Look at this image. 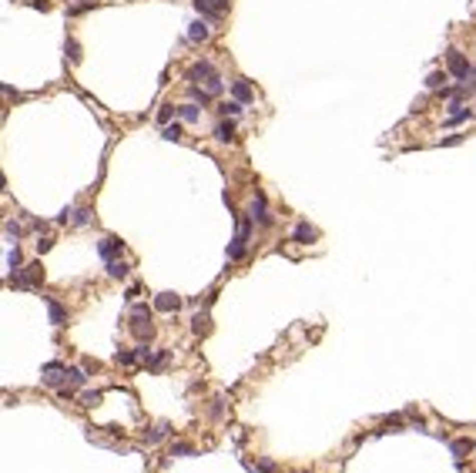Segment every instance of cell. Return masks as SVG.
I'll list each match as a JSON object with an SVG mask.
<instances>
[{"label": "cell", "mask_w": 476, "mask_h": 473, "mask_svg": "<svg viewBox=\"0 0 476 473\" xmlns=\"http://www.w3.org/2000/svg\"><path fill=\"white\" fill-rule=\"evenodd\" d=\"M131 322H134V336L144 339V336H151V312H148V305H134V312H131Z\"/></svg>", "instance_id": "6da1fadb"}, {"label": "cell", "mask_w": 476, "mask_h": 473, "mask_svg": "<svg viewBox=\"0 0 476 473\" xmlns=\"http://www.w3.org/2000/svg\"><path fill=\"white\" fill-rule=\"evenodd\" d=\"M248 235H252V222H248V218H242V222H238V232H235V242H232V248H228V259H238V255L245 252Z\"/></svg>", "instance_id": "7a4b0ae2"}, {"label": "cell", "mask_w": 476, "mask_h": 473, "mask_svg": "<svg viewBox=\"0 0 476 473\" xmlns=\"http://www.w3.org/2000/svg\"><path fill=\"white\" fill-rule=\"evenodd\" d=\"M37 282H44V269H41V265H27L24 275H14L11 279V285L14 289H31V285H37Z\"/></svg>", "instance_id": "3957f363"}, {"label": "cell", "mask_w": 476, "mask_h": 473, "mask_svg": "<svg viewBox=\"0 0 476 473\" xmlns=\"http://www.w3.org/2000/svg\"><path fill=\"white\" fill-rule=\"evenodd\" d=\"M449 74H453L456 81H469L473 78V71H469V64H466V57L459 54V51H449Z\"/></svg>", "instance_id": "277c9868"}, {"label": "cell", "mask_w": 476, "mask_h": 473, "mask_svg": "<svg viewBox=\"0 0 476 473\" xmlns=\"http://www.w3.org/2000/svg\"><path fill=\"white\" fill-rule=\"evenodd\" d=\"M185 78H188V84H198L201 78H205V84H208V81L215 78V64H211V61H198V64H191V68H188Z\"/></svg>", "instance_id": "5b68a950"}, {"label": "cell", "mask_w": 476, "mask_h": 473, "mask_svg": "<svg viewBox=\"0 0 476 473\" xmlns=\"http://www.w3.org/2000/svg\"><path fill=\"white\" fill-rule=\"evenodd\" d=\"M248 218L258 222V225H272V215H268V208H265V195H255L252 208H248Z\"/></svg>", "instance_id": "8992f818"}, {"label": "cell", "mask_w": 476, "mask_h": 473, "mask_svg": "<svg viewBox=\"0 0 476 473\" xmlns=\"http://www.w3.org/2000/svg\"><path fill=\"white\" fill-rule=\"evenodd\" d=\"M178 305H181V299L175 292H161L155 299V309H161V312H178Z\"/></svg>", "instance_id": "52a82bcc"}, {"label": "cell", "mask_w": 476, "mask_h": 473, "mask_svg": "<svg viewBox=\"0 0 476 473\" xmlns=\"http://www.w3.org/2000/svg\"><path fill=\"white\" fill-rule=\"evenodd\" d=\"M232 94H235V101H242V104H248V101L255 98V94H252V88H248V81H245V78L232 81Z\"/></svg>", "instance_id": "ba28073f"}, {"label": "cell", "mask_w": 476, "mask_h": 473, "mask_svg": "<svg viewBox=\"0 0 476 473\" xmlns=\"http://www.w3.org/2000/svg\"><path fill=\"white\" fill-rule=\"evenodd\" d=\"M118 252H121V242H118V238H101V245H98V255H101V259L111 262Z\"/></svg>", "instance_id": "9c48e42d"}, {"label": "cell", "mask_w": 476, "mask_h": 473, "mask_svg": "<svg viewBox=\"0 0 476 473\" xmlns=\"http://www.w3.org/2000/svg\"><path fill=\"white\" fill-rule=\"evenodd\" d=\"M215 138H218L222 145H232L235 141V121H222L218 128H215Z\"/></svg>", "instance_id": "30bf717a"}, {"label": "cell", "mask_w": 476, "mask_h": 473, "mask_svg": "<svg viewBox=\"0 0 476 473\" xmlns=\"http://www.w3.org/2000/svg\"><path fill=\"white\" fill-rule=\"evenodd\" d=\"M198 114H201V111H198V104H195V101H191V104H181V108H178V118H181L185 124H195V121H198Z\"/></svg>", "instance_id": "8fae6325"}, {"label": "cell", "mask_w": 476, "mask_h": 473, "mask_svg": "<svg viewBox=\"0 0 476 473\" xmlns=\"http://www.w3.org/2000/svg\"><path fill=\"white\" fill-rule=\"evenodd\" d=\"M47 312H51V322H54V326H64L67 312H64V305H61V302H54V299H47Z\"/></svg>", "instance_id": "7c38bea8"}, {"label": "cell", "mask_w": 476, "mask_h": 473, "mask_svg": "<svg viewBox=\"0 0 476 473\" xmlns=\"http://www.w3.org/2000/svg\"><path fill=\"white\" fill-rule=\"evenodd\" d=\"M205 37H208V24L205 21H195L188 27V41H195V44H198V41H205Z\"/></svg>", "instance_id": "4fadbf2b"}, {"label": "cell", "mask_w": 476, "mask_h": 473, "mask_svg": "<svg viewBox=\"0 0 476 473\" xmlns=\"http://www.w3.org/2000/svg\"><path fill=\"white\" fill-rule=\"evenodd\" d=\"M292 238L305 245V242H312V238H315V228H309L305 222H299V225H295V232H292Z\"/></svg>", "instance_id": "5bb4252c"}, {"label": "cell", "mask_w": 476, "mask_h": 473, "mask_svg": "<svg viewBox=\"0 0 476 473\" xmlns=\"http://www.w3.org/2000/svg\"><path fill=\"white\" fill-rule=\"evenodd\" d=\"M108 275H111V279H124V275H128V262L111 259V262H108Z\"/></svg>", "instance_id": "9a60e30c"}, {"label": "cell", "mask_w": 476, "mask_h": 473, "mask_svg": "<svg viewBox=\"0 0 476 473\" xmlns=\"http://www.w3.org/2000/svg\"><path fill=\"white\" fill-rule=\"evenodd\" d=\"M426 88H429V91H439V88H446V74H443V71H432L429 78H426Z\"/></svg>", "instance_id": "2e32d148"}, {"label": "cell", "mask_w": 476, "mask_h": 473, "mask_svg": "<svg viewBox=\"0 0 476 473\" xmlns=\"http://www.w3.org/2000/svg\"><path fill=\"white\" fill-rule=\"evenodd\" d=\"M191 98H195V104H211L215 94H211V91H201L198 84H191Z\"/></svg>", "instance_id": "e0dca14e"}, {"label": "cell", "mask_w": 476, "mask_h": 473, "mask_svg": "<svg viewBox=\"0 0 476 473\" xmlns=\"http://www.w3.org/2000/svg\"><path fill=\"white\" fill-rule=\"evenodd\" d=\"M222 114H225V118H238V114H242V101H225L222 104Z\"/></svg>", "instance_id": "ac0fdd59"}, {"label": "cell", "mask_w": 476, "mask_h": 473, "mask_svg": "<svg viewBox=\"0 0 476 473\" xmlns=\"http://www.w3.org/2000/svg\"><path fill=\"white\" fill-rule=\"evenodd\" d=\"M161 138H165V141H181V124H178V121H175V124H168Z\"/></svg>", "instance_id": "d6986e66"}, {"label": "cell", "mask_w": 476, "mask_h": 473, "mask_svg": "<svg viewBox=\"0 0 476 473\" xmlns=\"http://www.w3.org/2000/svg\"><path fill=\"white\" fill-rule=\"evenodd\" d=\"M64 51H67V57H71V61H81V47H78V41H71V37H67Z\"/></svg>", "instance_id": "ffe728a7"}, {"label": "cell", "mask_w": 476, "mask_h": 473, "mask_svg": "<svg viewBox=\"0 0 476 473\" xmlns=\"http://www.w3.org/2000/svg\"><path fill=\"white\" fill-rule=\"evenodd\" d=\"M67 383L71 386H84V369H67Z\"/></svg>", "instance_id": "44dd1931"}, {"label": "cell", "mask_w": 476, "mask_h": 473, "mask_svg": "<svg viewBox=\"0 0 476 473\" xmlns=\"http://www.w3.org/2000/svg\"><path fill=\"white\" fill-rule=\"evenodd\" d=\"M208 91H211V94H215V98H218V94H222V91H225V81L218 78V74H215V78L208 81Z\"/></svg>", "instance_id": "7402d4cb"}, {"label": "cell", "mask_w": 476, "mask_h": 473, "mask_svg": "<svg viewBox=\"0 0 476 473\" xmlns=\"http://www.w3.org/2000/svg\"><path fill=\"white\" fill-rule=\"evenodd\" d=\"M195 332H208V315H195Z\"/></svg>", "instance_id": "603a6c76"}, {"label": "cell", "mask_w": 476, "mask_h": 473, "mask_svg": "<svg viewBox=\"0 0 476 473\" xmlns=\"http://www.w3.org/2000/svg\"><path fill=\"white\" fill-rule=\"evenodd\" d=\"M74 222H78V225H91V208H81V212L74 215Z\"/></svg>", "instance_id": "cb8c5ba5"}, {"label": "cell", "mask_w": 476, "mask_h": 473, "mask_svg": "<svg viewBox=\"0 0 476 473\" xmlns=\"http://www.w3.org/2000/svg\"><path fill=\"white\" fill-rule=\"evenodd\" d=\"M118 362H124V366H134V362H138V352H118Z\"/></svg>", "instance_id": "d4e9b609"}, {"label": "cell", "mask_w": 476, "mask_h": 473, "mask_svg": "<svg viewBox=\"0 0 476 473\" xmlns=\"http://www.w3.org/2000/svg\"><path fill=\"white\" fill-rule=\"evenodd\" d=\"M7 265H11V269L21 265V252H17V245H14V252H7Z\"/></svg>", "instance_id": "484cf974"}, {"label": "cell", "mask_w": 476, "mask_h": 473, "mask_svg": "<svg viewBox=\"0 0 476 473\" xmlns=\"http://www.w3.org/2000/svg\"><path fill=\"white\" fill-rule=\"evenodd\" d=\"M171 114H175V111H171V104H165V108L158 111V121H161V124H168V121H171Z\"/></svg>", "instance_id": "4316f807"}, {"label": "cell", "mask_w": 476, "mask_h": 473, "mask_svg": "<svg viewBox=\"0 0 476 473\" xmlns=\"http://www.w3.org/2000/svg\"><path fill=\"white\" fill-rule=\"evenodd\" d=\"M74 215H78V212H74V208H71V205H67L64 212L57 215V222H61V225H64V222H71V218H74Z\"/></svg>", "instance_id": "83f0119b"}, {"label": "cell", "mask_w": 476, "mask_h": 473, "mask_svg": "<svg viewBox=\"0 0 476 473\" xmlns=\"http://www.w3.org/2000/svg\"><path fill=\"white\" fill-rule=\"evenodd\" d=\"M466 450H469V443H466V439H456V443H453V453H456V456H463Z\"/></svg>", "instance_id": "f1b7e54d"}, {"label": "cell", "mask_w": 476, "mask_h": 473, "mask_svg": "<svg viewBox=\"0 0 476 473\" xmlns=\"http://www.w3.org/2000/svg\"><path fill=\"white\" fill-rule=\"evenodd\" d=\"M101 403V393H84V406H98Z\"/></svg>", "instance_id": "f546056e"}, {"label": "cell", "mask_w": 476, "mask_h": 473, "mask_svg": "<svg viewBox=\"0 0 476 473\" xmlns=\"http://www.w3.org/2000/svg\"><path fill=\"white\" fill-rule=\"evenodd\" d=\"M165 433H168V426H158V429H155V433H151V436H148V443H158V439L165 436Z\"/></svg>", "instance_id": "4dcf8cb0"}, {"label": "cell", "mask_w": 476, "mask_h": 473, "mask_svg": "<svg viewBox=\"0 0 476 473\" xmlns=\"http://www.w3.org/2000/svg\"><path fill=\"white\" fill-rule=\"evenodd\" d=\"M91 4H94V0H81V4H74V7H71V14H81V11H88Z\"/></svg>", "instance_id": "1f68e13d"}, {"label": "cell", "mask_w": 476, "mask_h": 473, "mask_svg": "<svg viewBox=\"0 0 476 473\" xmlns=\"http://www.w3.org/2000/svg\"><path fill=\"white\" fill-rule=\"evenodd\" d=\"M175 453H178V456H191L195 450H191V446H185V443H178V446H175Z\"/></svg>", "instance_id": "d6a6232c"}, {"label": "cell", "mask_w": 476, "mask_h": 473, "mask_svg": "<svg viewBox=\"0 0 476 473\" xmlns=\"http://www.w3.org/2000/svg\"><path fill=\"white\" fill-rule=\"evenodd\" d=\"M459 141H463V135H449V138H443L439 145H459Z\"/></svg>", "instance_id": "836d02e7"}, {"label": "cell", "mask_w": 476, "mask_h": 473, "mask_svg": "<svg viewBox=\"0 0 476 473\" xmlns=\"http://www.w3.org/2000/svg\"><path fill=\"white\" fill-rule=\"evenodd\" d=\"M7 235H21V225H17V222H7Z\"/></svg>", "instance_id": "e575fe53"}, {"label": "cell", "mask_w": 476, "mask_h": 473, "mask_svg": "<svg viewBox=\"0 0 476 473\" xmlns=\"http://www.w3.org/2000/svg\"><path fill=\"white\" fill-rule=\"evenodd\" d=\"M211 4H215L218 11H225V7H228V0H211Z\"/></svg>", "instance_id": "d590c367"}]
</instances>
